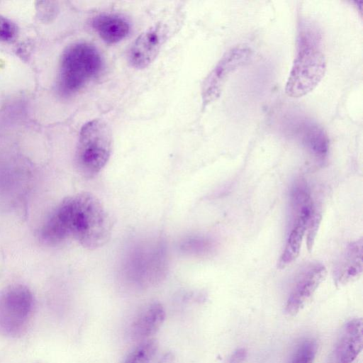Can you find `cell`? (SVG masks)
<instances>
[{"label": "cell", "mask_w": 363, "mask_h": 363, "mask_svg": "<svg viewBox=\"0 0 363 363\" xmlns=\"http://www.w3.org/2000/svg\"><path fill=\"white\" fill-rule=\"evenodd\" d=\"M165 318L162 305L154 302L145 306L135 318L130 326V336L135 341H143L155 334Z\"/></svg>", "instance_id": "11"}, {"label": "cell", "mask_w": 363, "mask_h": 363, "mask_svg": "<svg viewBox=\"0 0 363 363\" xmlns=\"http://www.w3.org/2000/svg\"><path fill=\"white\" fill-rule=\"evenodd\" d=\"M325 70L321 35L313 25L304 23L298 34L296 55L286 84V94L292 98L308 94L320 83Z\"/></svg>", "instance_id": "2"}, {"label": "cell", "mask_w": 363, "mask_h": 363, "mask_svg": "<svg viewBox=\"0 0 363 363\" xmlns=\"http://www.w3.org/2000/svg\"><path fill=\"white\" fill-rule=\"evenodd\" d=\"M112 222L100 200L89 192L65 199L43 224V241L55 245L73 238L82 246L95 250L110 239Z\"/></svg>", "instance_id": "1"}, {"label": "cell", "mask_w": 363, "mask_h": 363, "mask_svg": "<svg viewBox=\"0 0 363 363\" xmlns=\"http://www.w3.org/2000/svg\"><path fill=\"white\" fill-rule=\"evenodd\" d=\"M17 34V27L14 23L0 15V41L9 42L13 40Z\"/></svg>", "instance_id": "18"}, {"label": "cell", "mask_w": 363, "mask_h": 363, "mask_svg": "<svg viewBox=\"0 0 363 363\" xmlns=\"http://www.w3.org/2000/svg\"><path fill=\"white\" fill-rule=\"evenodd\" d=\"M320 220L321 212L320 211L315 209L309 218L306 228L307 246L309 250L312 248Z\"/></svg>", "instance_id": "17"}, {"label": "cell", "mask_w": 363, "mask_h": 363, "mask_svg": "<svg viewBox=\"0 0 363 363\" xmlns=\"http://www.w3.org/2000/svg\"><path fill=\"white\" fill-rule=\"evenodd\" d=\"M167 28L166 24L159 23L138 37L129 55L130 62L133 67L145 68L155 60L166 39Z\"/></svg>", "instance_id": "8"}, {"label": "cell", "mask_w": 363, "mask_h": 363, "mask_svg": "<svg viewBox=\"0 0 363 363\" xmlns=\"http://www.w3.org/2000/svg\"><path fill=\"white\" fill-rule=\"evenodd\" d=\"M326 269L320 263H311L297 276L286 304V313L297 314L310 301L325 276Z\"/></svg>", "instance_id": "7"}, {"label": "cell", "mask_w": 363, "mask_h": 363, "mask_svg": "<svg viewBox=\"0 0 363 363\" xmlns=\"http://www.w3.org/2000/svg\"><path fill=\"white\" fill-rule=\"evenodd\" d=\"M317 349L315 340L304 339L296 347L289 363H313Z\"/></svg>", "instance_id": "16"}, {"label": "cell", "mask_w": 363, "mask_h": 363, "mask_svg": "<svg viewBox=\"0 0 363 363\" xmlns=\"http://www.w3.org/2000/svg\"><path fill=\"white\" fill-rule=\"evenodd\" d=\"M34 298L22 284L7 286L0 291V335L17 337L26 333L33 319Z\"/></svg>", "instance_id": "5"}, {"label": "cell", "mask_w": 363, "mask_h": 363, "mask_svg": "<svg viewBox=\"0 0 363 363\" xmlns=\"http://www.w3.org/2000/svg\"><path fill=\"white\" fill-rule=\"evenodd\" d=\"M91 25L100 38L110 44L116 43L124 39L130 32L128 22L116 14H102L96 16Z\"/></svg>", "instance_id": "13"}, {"label": "cell", "mask_w": 363, "mask_h": 363, "mask_svg": "<svg viewBox=\"0 0 363 363\" xmlns=\"http://www.w3.org/2000/svg\"><path fill=\"white\" fill-rule=\"evenodd\" d=\"M303 143L319 162H323L328 150V143L323 131L317 126H309L303 133Z\"/></svg>", "instance_id": "14"}, {"label": "cell", "mask_w": 363, "mask_h": 363, "mask_svg": "<svg viewBox=\"0 0 363 363\" xmlns=\"http://www.w3.org/2000/svg\"><path fill=\"white\" fill-rule=\"evenodd\" d=\"M363 270L362 239L351 242L334 269V280L337 285L345 284L362 274Z\"/></svg>", "instance_id": "12"}, {"label": "cell", "mask_w": 363, "mask_h": 363, "mask_svg": "<svg viewBox=\"0 0 363 363\" xmlns=\"http://www.w3.org/2000/svg\"><path fill=\"white\" fill-rule=\"evenodd\" d=\"M363 347V320L353 318L342 328L328 363H352Z\"/></svg>", "instance_id": "9"}, {"label": "cell", "mask_w": 363, "mask_h": 363, "mask_svg": "<svg viewBox=\"0 0 363 363\" xmlns=\"http://www.w3.org/2000/svg\"><path fill=\"white\" fill-rule=\"evenodd\" d=\"M157 347V342L155 339L141 341L128 355L123 363H150Z\"/></svg>", "instance_id": "15"}, {"label": "cell", "mask_w": 363, "mask_h": 363, "mask_svg": "<svg viewBox=\"0 0 363 363\" xmlns=\"http://www.w3.org/2000/svg\"><path fill=\"white\" fill-rule=\"evenodd\" d=\"M103 68L102 58L94 46L77 43L68 46L60 60L58 84L62 94L70 95L96 78Z\"/></svg>", "instance_id": "3"}, {"label": "cell", "mask_w": 363, "mask_h": 363, "mask_svg": "<svg viewBox=\"0 0 363 363\" xmlns=\"http://www.w3.org/2000/svg\"><path fill=\"white\" fill-rule=\"evenodd\" d=\"M315 209L313 201L299 208L292 209V225L279 261L280 268L291 264L298 256L309 218Z\"/></svg>", "instance_id": "10"}, {"label": "cell", "mask_w": 363, "mask_h": 363, "mask_svg": "<svg viewBox=\"0 0 363 363\" xmlns=\"http://www.w3.org/2000/svg\"><path fill=\"white\" fill-rule=\"evenodd\" d=\"M173 356L171 353L166 354L158 363H172Z\"/></svg>", "instance_id": "20"}, {"label": "cell", "mask_w": 363, "mask_h": 363, "mask_svg": "<svg viewBox=\"0 0 363 363\" xmlns=\"http://www.w3.org/2000/svg\"><path fill=\"white\" fill-rule=\"evenodd\" d=\"M112 149V136L107 124L99 119L85 123L81 129L76 153L80 174L91 179L108 162Z\"/></svg>", "instance_id": "4"}, {"label": "cell", "mask_w": 363, "mask_h": 363, "mask_svg": "<svg viewBox=\"0 0 363 363\" xmlns=\"http://www.w3.org/2000/svg\"><path fill=\"white\" fill-rule=\"evenodd\" d=\"M246 355V350L245 348H239L231 354L227 363H242Z\"/></svg>", "instance_id": "19"}, {"label": "cell", "mask_w": 363, "mask_h": 363, "mask_svg": "<svg viewBox=\"0 0 363 363\" xmlns=\"http://www.w3.org/2000/svg\"><path fill=\"white\" fill-rule=\"evenodd\" d=\"M250 56V50L237 47L226 52L205 79L202 88L203 105L214 101L220 94L226 78L231 72L244 64Z\"/></svg>", "instance_id": "6"}]
</instances>
